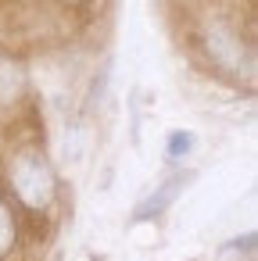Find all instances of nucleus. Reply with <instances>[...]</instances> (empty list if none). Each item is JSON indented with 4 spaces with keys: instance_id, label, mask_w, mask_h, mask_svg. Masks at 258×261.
I'll list each match as a JSON object with an SVG mask.
<instances>
[{
    "instance_id": "f03ea898",
    "label": "nucleus",
    "mask_w": 258,
    "mask_h": 261,
    "mask_svg": "<svg viewBox=\"0 0 258 261\" xmlns=\"http://www.w3.org/2000/svg\"><path fill=\"white\" fill-rule=\"evenodd\" d=\"M11 240H15V222H11V211H8L4 204H0V257L8 254Z\"/></svg>"
},
{
    "instance_id": "f257e3e1",
    "label": "nucleus",
    "mask_w": 258,
    "mask_h": 261,
    "mask_svg": "<svg viewBox=\"0 0 258 261\" xmlns=\"http://www.w3.org/2000/svg\"><path fill=\"white\" fill-rule=\"evenodd\" d=\"M11 186L29 207H43L54 197V172L36 150H22L11 161Z\"/></svg>"
}]
</instances>
